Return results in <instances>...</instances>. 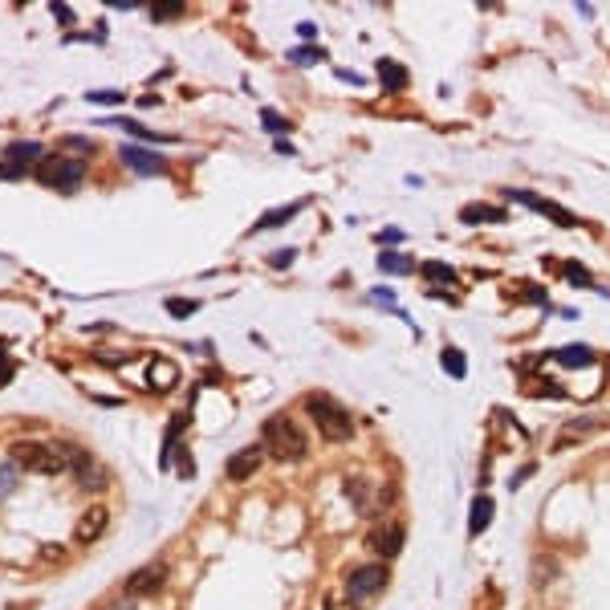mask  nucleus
<instances>
[{"label":"nucleus","instance_id":"obj_1","mask_svg":"<svg viewBox=\"0 0 610 610\" xmlns=\"http://www.w3.org/2000/svg\"><path fill=\"white\" fill-rule=\"evenodd\" d=\"M9 460L20 468V472H45V477L69 472L66 448H49V444H37V439H17L9 448Z\"/></svg>","mask_w":610,"mask_h":610},{"label":"nucleus","instance_id":"obj_2","mask_svg":"<svg viewBox=\"0 0 610 610\" xmlns=\"http://www.w3.org/2000/svg\"><path fill=\"white\" fill-rule=\"evenodd\" d=\"M305 411H309V420L317 423V431H322L325 439H334V444H342V439L354 436V420L350 411L342 407V403H334L330 395H305Z\"/></svg>","mask_w":610,"mask_h":610},{"label":"nucleus","instance_id":"obj_3","mask_svg":"<svg viewBox=\"0 0 610 610\" xmlns=\"http://www.w3.org/2000/svg\"><path fill=\"white\" fill-rule=\"evenodd\" d=\"M265 452L273 460H301L309 452V439L289 415H273L265 420Z\"/></svg>","mask_w":610,"mask_h":610},{"label":"nucleus","instance_id":"obj_4","mask_svg":"<svg viewBox=\"0 0 610 610\" xmlns=\"http://www.w3.org/2000/svg\"><path fill=\"white\" fill-rule=\"evenodd\" d=\"M37 180L45 188H58V191H74L77 183L86 180V163L82 159H41L37 163Z\"/></svg>","mask_w":610,"mask_h":610},{"label":"nucleus","instance_id":"obj_5","mask_svg":"<svg viewBox=\"0 0 610 610\" xmlns=\"http://www.w3.org/2000/svg\"><path fill=\"white\" fill-rule=\"evenodd\" d=\"M382 586H387V570H382V566H358V570H350V578H346V594H350V598H371Z\"/></svg>","mask_w":610,"mask_h":610},{"label":"nucleus","instance_id":"obj_6","mask_svg":"<svg viewBox=\"0 0 610 610\" xmlns=\"http://www.w3.org/2000/svg\"><path fill=\"white\" fill-rule=\"evenodd\" d=\"M509 200H517L521 208H529V212H542V216H550L553 224H562V229H574V224H578L574 212L558 208L553 200H542V196H534V191H509Z\"/></svg>","mask_w":610,"mask_h":610},{"label":"nucleus","instance_id":"obj_7","mask_svg":"<svg viewBox=\"0 0 610 610\" xmlns=\"http://www.w3.org/2000/svg\"><path fill=\"white\" fill-rule=\"evenodd\" d=\"M106 521H110V513H106V505H90L86 513L77 517V525H74V537H77V545H94L98 537L106 534Z\"/></svg>","mask_w":610,"mask_h":610},{"label":"nucleus","instance_id":"obj_8","mask_svg":"<svg viewBox=\"0 0 610 610\" xmlns=\"http://www.w3.org/2000/svg\"><path fill=\"white\" fill-rule=\"evenodd\" d=\"M163 578H167V570H163V566H143V570H134L131 578H126V586L123 590L131 594V598H143V594H155L163 586Z\"/></svg>","mask_w":610,"mask_h":610},{"label":"nucleus","instance_id":"obj_9","mask_svg":"<svg viewBox=\"0 0 610 610\" xmlns=\"http://www.w3.org/2000/svg\"><path fill=\"white\" fill-rule=\"evenodd\" d=\"M261 456H265V444H253V448H240L237 456L229 460V477L232 480H248L261 468Z\"/></svg>","mask_w":610,"mask_h":610},{"label":"nucleus","instance_id":"obj_10","mask_svg":"<svg viewBox=\"0 0 610 610\" xmlns=\"http://www.w3.org/2000/svg\"><path fill=\"white\" fill-rule=\"evenodd\" d=\"M123 163H131L139 175H163L167 172V163H163L159 155L143 151V147H123Z\"/></svg>","mask_w":610,"mask_h":610},{"label":"nucleus","instance_id":"obj_11","mask_svg":"<svg viewBox=\"0 0 610 610\" xmlns=\"http://www.w3.org/2000/svg\"><path fill=\"white\" fill-rule=\"evenodd\" d=\"M371 550L382 553V558H395L403 550V525H382L371 534Z\"/></svg>","mask_w":610,"mask_h":610},{"label":"nucleus","instance_id":"obj_12","mask_svg":"<svg viewBox=\"0 0 610 610\" xmlns=\"http://www.w3.org/2000/svg\"><path fill=\"white\" fill-rule=\"evenodd\" d=\"M147 382H151L155 391H172L175 382H180V366L167 363V358H151V366H147Z\"/></svg>","mask_w":610,"mask_h":610},{"label":"nucleus","instance_id":"obj_13","mask_svg":"<svg viewBox=\"0 0 610 610\" xmlns=\"http://www.w3.org/2000/svg\"><path fill=\"white\" fill-rule=\"evenodd\" d=\"M346 496L354 501V509L358 513H374V505H379V496H374V485L363 477H350L346 480Z\"/></svg>","mask_w":610,"mask_h":610},{"label":"nucleus","instance_id":"obj_14","mask_svg":"<svg viewBox=\"0 0 610 610\" xmlns=\"http://www.w3.org/2000/svg\"><path fill=\"white\" fill-rule=\"evenodd\" d=\"M379 82H382V90H391V94H399V90H407V82H411V74L399 66V61H391V58H382L379 66Z\"/></svg>","mask_w":610,"mask_h":610},{"label":"nucleus","instance_id":"obj_15","mask_svg":"<svg viewBox=\"0 0 610 610\" xmlns=\"http://www.w3.org/2000/svg\"><path fill=\"white\" fill-rule=\"evenodd\" d=\"M464 224H505V208H488V204H468L460 208Z\"/></svg>","mask_w":610,"mask_h":610},{"label":"nucleus","instance_id":"obj_16","mask_svg":"<svg viewBox=\"0 0 610 610\" xmlns=\"http://www.w3.org/2000/svg\"><path fill=\"white\" fill-rule=\"evenodd\" d=\"M488 521H493V496H477V501H472V513H468V534L480 537L488 529Z\"/></svg>","mask_w":610,"mask_h":610},{"label":"nucleus","instance_id":"obj_17","mask_svg":"<svg viewBox=\"0 0 610 610\" xmlns=\"http://www.w3.org/2000/svg\"><path fill=\"white\" fill-rule=\"evenodd\" d=\"M305 204H289V208H273V212H265V216L253 224V232H265V229H277V224H289V220L301 212Z\"/></svg>","mask_w":610,"mask_h":610},{"label":"nucleus","instance_id":"obj_18","mask_svg":"<svg viewBox=\"0 0 610 610\" xmlns=\"http://www.w3.org/2000/svg\"><path fill=\"white\" fill-rule=\"evenodd\" d=\"M553 358H558L562 366H590L594 363V350H590V346H562Z\"/></svg>","mask_w":610,"mask_h":610},{"label":"nucleus","instance_id":"obj_19","mask_svg":"<svg viewBox=\"0 0 610 610\" xmlns=\"http://www.w3.org/2000/svg\"><path fill=\"white\" fill-rule=\"evenodd\" d=\"M439 358H444V371H448L452 379H464V374H468V366H464V354H460L456 346H444V354H439Z\"/></svg>","mask_w":610,"mask_h":610},{"label":"nucleus","instance_id":"obj_20","mask_svg":"<svg viewBox=\"0 0 610 610\" xmlns=\"http://www.w3.org/2000/svg\"><path fill=\"white\" fill-rule=\"evenodd\" d=\"M423 277H428V281H456V269L452 265H444V261H428V265H423Z\"/></svg>","mask_w":610,"mask_h":610},{"label":"nucleus","instance_id":"obj_21","mask_svg":"<svg viewBox=\"0 0 610 610\" xmlns=\"http://www.w3.org/2000/svg\"><path fill=\"white\" fill-rule=\"evenodd\" d=\"M12 159H41V147L37 143H9L4 163H12Z\"/></svg>","mask_w":610,"mask_h":610},{"label":"nucleus","instance_id":"obj_22","mask_svg":"<svg viewBox=\"0 0 610 610\" xmlns=\"http://www.w3.org/2000/svg\"><path fill=\"white\" fill-rule=\"evenodd\" d=\"M17 472H20V468L12 464V460H4V464H0V496H9L12 488H17Z\"/></svg>","mask_w":610,"mask_h":610},{"label":"nucleus","instance_id":"obj_23","mask_svg":"<svg viewBox=\"0 0 610 610\" xmlns=\"http://www.w3.org/2000/svg\"><path fill=\"white\" fill-rule=\"evenodd\" d=\"M151 17H155V20H175V17H183V4H180V0H167V4H151Z\"/></svg>","mask_w":610,"mask_h":610},{"label":"nucleus","instance_id":"obj_24","mask_svg":"<svg viewBox=\"0 0 610 610\" xmlns=\"http://www.w3.org/2000/svg\"><path fill=\"white\" fill-rule=\"evenodd\" d=\"M379 269H382V273H407V269H411V261H403L399 253H382Z\"/></svg>","mask_w":610,"mask_h":610},{"label":"nucleus","instance_id":"obj_25","mask_svg":"<svg viewBox=\"0 0 610 610\" xmlns=\"http://www.w3.org/2000/svg\"><path fill=\"white\" fill-rule=\"evenodd\" d=\"M325 610H358V606H354V598L346 590H330L325 594Z\"/></svg>","mask_w":610,"mask_h":610},{"label":"nucleus","instance_id":"obj_26","mask_svg":"<svg viewBox=\"0 0 610 610\" xmlns=\"http://www.w3.org/2000/svg\"><path fill=\"white\" fill-rule=\"evenodd\" d=\"M562 273H566V277H570L574 285H594V277H590V269H582V265H574V261H570V265H566V269H562Z\"/></svg>","mask_w":610,"mask_h":610},{"label":"nucleus","instance_id":"obj_27","mask_svg":"<svg viewBox=\"0 0 610 610\" xmlns=\"http://www.w3.org/2000/svg\"><path fill=\"white\" fill-rule=\"evenodd\" d=\"M196 309H200L196 301H180V297H172V301H167V314H172V317H191Z\"/></svg>","mask_w":610,"mask_h":610},{"label":"nucleus","instance_id":"obj_28","mask_svg":"<svg viewBox=\"0 0 610 610\" xmlns=\"http://www.w3.org/2000/svg\"><path fill=\"white\" fill-rule=\"evenodd\" d=\"M289 61H325V53H322V49H293V53H289Z\"/></svg>","mask_w":610,"mask_h":610},{"label":"nucleus","instance_id":"obj_29","mask_svg":"<svg viewBox=\"0 0 610 610\" xmlns=\"http://www.w3.org/2000/svg\"><path fill=\"white\" fill-rule=\"evenodd\" d=\"M90 102H102V106H115V102H123V94H118V90H94V94H90Z\"/></svg>","mask_w":610,"mask_h":610},{"label":"nucleus","instance_id":"obj_30","mask_svg":"<svg viewBox=\"0 0 610 610\" xmlns=\"http://www.w3.org/2000/svg\"><path fill=\"white\" fill-rule=\"evenodd\" d=\"M261 123H265L269 131H285V118H281V115H273V110H265V115H261Z\"/></svg>","mask_w":610,"mask_h":610},{"label":"nucleus","instance_id":"obj_31","mask_svg":"<svg viewBox=\"0 0 610 610\" xmlns=\"http://www.w3.org/2000/svg\"><path fill=\"white\" fill-rule=\"evenodd\" d=\"M399 240H403L399 229H382V232H379V245H399Z\"/></svg>","mask_w":610,"mask_h":610},{"label":"nucleus","instance_id":"obj_32","mask_svg":"<svg viewBox=\"0 0 610 610\" xmlns=\"http://www.w3.org/2000/svg\"><path fill=\"white\" fill-rule=\"evenodd\" d=\"M371 297L379 305H391V309H395V293H391V289H371Z\"/></svg>","mask_w":610,"mask_h":610},{"label":"nucleus","instance_id":"obj_33","mask_svg":"<svg viewBox=\"0 0 610 610\" xmlns=\"http://www.w3.org/2000/svg\"><path fill=\"white\" fill-rule=\"evenodd\" d=\"M293 257H297L293 248H285V253H273V257H269V261H273L277 269H285V265H289V261H293Z\"/></svg>","mask_w":610,"mask_h":610},{"label":"nucleus","instance_id":"obj_34","mask_svg":"<svg viewBox=\"0 0 610 610\" xmlns=\"http://www.w3.org/2000/svg\"><path fill=\"white\" fill-rule=\"evenodd\" d=\"M297 33H301V37H305V41H317V37H314V33H317V29H314V25H309V20H301V25H297Z\"/></svg>","mask_w":610,"mask_h":610},{"label":"nucleus","instance_id":"obj_35","mask_svg":"<svg viewBox=\"0 0 610 610\" xmlns=\"http://www.w3.org/2000/svg\"><path fill=\"white\" fill-rule=\"evenodd\" d=\"M139 106H143V110H151V106H159V94H147V98H139Z\"/></svg>","mask_w":610,"mask_h":610},{"label":"nucleus","instance_id":"obj_36","mask_svg":"<svg viewBox=\"0 0 610 610\" xmlns=\"http://www.w3.org/2000/svg\"><path fill=\"white\" fill-rule=\"evenodd\" d=\"M53 17L66 20V25H69V20H74V12H69V9H58V4H53Z\"/></svg>","mask_w":610,"mask_h":610}]
</instances>
